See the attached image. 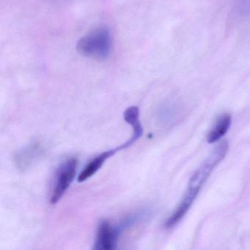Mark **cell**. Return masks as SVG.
I'll use <instances>...</instances> for the list:
<instances>
[{
    "mask_svg": "<svg viewBox=\"0 0 250 250\" xmlns=\"http://www.w3.org/2000/svg\"><path fill=\"white\" fill-rule=\"evenodd\" d=\"M128 145L126 142V143H124V144L118 146L116 148L111 149V150L103 152V153H101L99 156L95 157L94 159H92V160L84 167V169L82 171L81 173L79 175V182H83V181H86V180L88 179V178H91V177L93 176V175H95V174L99 171V169L103 166L104 164V162H106L108 159L112 157L117 152L129 147Z\"/></svg>",
    "mask_w": 250,
    "mask_h": 250,
    "instance_id": "cell-6",
    "label": "cell"
},
{
    "mask_svg": "<svg viewBox=\"0 0 250 250\" xmlns=\"http://www.w3.org/2000/svg\"><path fill=\"white\" fill-rule=\"evenodd\" d=\"M44 151L43 145L40 142H35L25 148L17 152L14 156V163L20 170H26L41 157Z\"/></svg>",
    "mask_w": 250,
    "mask_h": 250,
    "instance_id": "cell-5",
    "label": "cell"
},
{
    "mask_svg": "<svg viewBox=\"0 0 250 250\" xmlns=\"http://www.w3.org/2000/svg\"><path fill=\"white\" fill-rule=\"evenodd\" d=\"M229 150L228 141H223L216 146V148L208 156L207 159L200 165V167L193 174L188 183L187 191L184 198L179 206L175 209L166 221L165 227L168 229L178 225L189 210L192 203L195 200L197 194L201 190L208 178L210 176L213 169L225 159Z\"/></svg>",
    "mask_w": 250,
    "mask_h": 250,
    "instance_id": "cell-1",
    "label": "cell"
},
{
    "mask_svg": "<svg viewBox=\"0 0 250 250\" xmlns=\"http://www.w3.org/2000/svg\"><path fill=\"white\" fill-rule=\"evenodd\" d=\"M124 117L125 122L128 123L132 127L134 131L133 136L139 140L143 134V128L140 121L139 108L135 106L128 107L124 112Z\"/></svg>",
    "mask_w": 250,
    "mask_h": 250,
    "instance_id": "cell-8",
    "label": "cell"
},
{
    "mask_svg": "<svg viewBox=\"0 0 250 250\" xmlns=\"http://www.w3.org/2000/svg\"><path fill=\"white\" fill-rule=\"evenodd\" d=\"M232 13L238 18L250 17V0H236Z\"/></svg>",
    "mask_w": 250,
    "mask_h": 250,
    "instance_id": "cell-10",
    "label": "cell"
},
{
    "mask_svg": "<svg viewBox=\"0 0 250 250\" xmlns=\"http://www.w3.org/2000/svg\"><path fill=\"white\" fill-rule=\"evenodd\" d=\"M77 50L86 58L105 61L112 51L110 32L106 27H99L82 38L77 44Z\"/></svg>",
    "mask_w": 250,
    "mask_h": 250,
    "instance_id": "cell-2",
    "label": "cell"
},
{
    "mask_svg": "<svg viewBox=\"0 0 250 250\" xmlns=\"http://www.w3.org/2000/svg\"><path fill=\"white\" fill-rule=\"evenodd\" d=\"M122 233L118 225H112L107 220L102 221L98 227L93 249L95 250H115Z\"/></svg>",
    "mask_w": 250,
    "mask_h": 250,
    "instance_id": "cell-4",
    "label": "cell"
},
{
    "mask_svg": "<svg viewBox=\"0 0 250 250\" xmlns=\"http://www.w3.org/2000/svg\"><path fill=\"white\" fill-rule=\"evenodd\" d=\"M232 123V117L229 114L221 115L215 123L213 128L208 134L207 140L209 143H214L224 137L229 130Z\"/></svg>",
    "mask_w": 250,
    "mask_h": 250,
    "instance_id": "cell-7",
    "label": "cell"
},
{
    "mask_svg": "<svg viewBox=\"0 0 250 250\" xmlns=\"http://www.w3.org/2000/svg\"><path fill=\"white\" fill-rule=\"evenodd\" d=\"M180 115L178 108L172 105H167L161 109L159 115L161 121L164 124H172L178 119Z\"/></svg>",
    "mask_w": 250,
    "mask_h": 250,
    "instance_id": "cell-9",
    "label": "cell"
},
{
    "mask_svg": "<svg viewBox=\"0 0 250 250\" xmlns=\"http://www.w3.org/2000/svg\"><path fill=\"white\" fill-rule=\"evenodd\" d=\"M77 159L71 158L64 162L60 167L55 179V187L52 191L50 202L56 204L66 192L75 178L77 168Z\"/></svg>",
    "mask_w": 250,
    "mask_h": 250,
    "instance_id": "cell-3",
    "label": "cell"
}]
</instances>
